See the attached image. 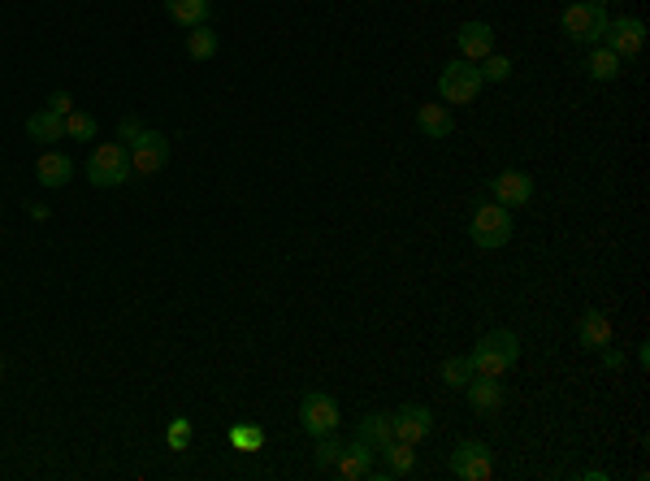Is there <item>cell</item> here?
I'll return each instance as SVG.
<instances>
[{"instance_id":"obj_10","label":"cell","mask_w":650,"mask_h":481,"mask_svg":"<svg viewBox=\"0 0 650 481\" xmlns=\"http://www.w3.org/2000/svg\"><path fill=\"white\" fill-rule=\"evenodd\" d=\"M490 195H494V204H503V208H525L533 200V178L525 169H499V174L490 178Z\"/></svg>"},{"instance_id":"obj_20","label":"cell","mask_w":650,"mask_h":481,"mask_svg":"<svg viewBox=\"0 0 650 481\" xmlns=\"http://www.w3.org/2000/svg\"><path fill=\"white\" fill-rule=\"evenodd\" d=\"M35 178L44 182V187H65V182L74 178V161L65 152H44L35 161Z\"/></svg>"},{"instance_id":"obj_21","label":"cell","mask_w":650,"mask_h":481,"mask_svg":"<svg viewBox=\"0 0 650 481\" xmlns=\"http://www.w3.org/2000/svg\"><path fill=\"white\" fill-rule=\"evenodd\" d=\"M165 13H169V22L191 31V26H204L213 18V0H165Z\"/></svg>"},{"instance_id":"obj_18","label":"cell","mask_w":650,"mask_h":481,"mask_svg":"<svg viewBox=\"0 0 650 481\" xmlns=\"http://www.w3.org/2000/svg\"><path fill=\"white\" fill-rule=\"evenodd\" d=\"M356 438L369 442L373 451H382L386 442H395V421H390V412H369V416H360Z\"/></svg>"},{"instance_id":"obj_19","label":"cell","mask_w":650,"mask_h":481,"mask_svg":"<svg viewBox=\"0 0 650 481\" xmlns=\"http://www.w3.org/2000/svg\"><path fill=\"white\" fill-rule=\"evenodd\" d=\"M416 126L425 130V139H451L455 117L447 104H421V109H416Z\"/></svg>"},{"instance_id":"obj_1","label":"cell","mask_w":650,"mask_h":481,"mask_svg":"<svg viewBox=\"0 0 650 481\" xmlns=\"http://www.w3.org/2000/svg\"><path fill=\"white\" fill-rule=\"evenodd\" d=\"M516 360H520V338L512 330L481 334V343L468 351V364H473V373H481V377H507L516 369Z\"/></svg>"},{"instance_id":"obj_32","label":"cell","mask_w":650,"mask_h":481,"mask_svg":"<svg viewBox=\"0 0 650 481\" xmlns=\"http://www.w3.org/2000/svg\"><path fill=\"white\" fill-rule=\"evenodd\" d=\"M26 213H31L35 221H44V217H48V208H44V204H35V200H31V204H26Z\"/></svg>"},{"instance_id":"obj_11","label":"cell","mask_w":650,"mask_h":481,"mask_svg":"<svg viewBox=\"0 0 650 481\" xmlns=\"http://www.w3.org/2000/svg\"><path fill=\"white\" fill-rule=\"evenodd\" d=\"M390 421H395V438L412 442V447H421V442L434 434V412H429L425 403H403L399 412H390Z\"/></svg>"},{"instance_id":"obj_13","label":"cell","mask_w":650,"mask_h":481,"mask_svg":"<svg viewBox=\"0 0 650 481\" xmlns=\"http://www.w3.org/2000/svg\"><path fill=\"white\" fill-rule=\"evenodd\" d=\"M464 395H468V408H473L477 416H494L503 408V382H499V377L473 373V382L464 386Z\"/></svg>"},{"instance_id":"obj_28","label":"cell","mask_w":650,"mask_h":481,"mask_svg":"<svg viewBox=\"0 0 650 481\" xmlns=\"http://www.w3.org/2000/svg\"><path fill=\"white\" fill-rule=\"evenodd\" d=\"M343 447H347V442H338L334 434H321V438H317V464H321V468H334L338 455H343Z\"/></svg>"},{"instance_id":"obj_14","label":"cell","mask_w":650,"mask_h":481,"mask_svg":"<svg viewBox=\"0 0 650 481\" xmlns=\"http://www.w3.org/2000/svg\"><path fill=\"white\" fill-rule=\"evenodd\" d=\"M455 44H460V57L464 61H486L490 52H494L490 22H464L460 31H455Z\"/></svg>"},{"instance_id":"obj_29","label":"cell","mask_w":650,"mask_h":481,"mask_svg":"<svg viewBox=\"0 0 650 481\" xmlns=\"http://www.w3.org/2000/svg\"><path fill=\"white\" fill-rule=\"evenodd\" d=\"M165 442L174 451H187L191 447V421H187V416H174V425L165 429Z\"/></svg>"},{"instance_id":"obj_6","label":"cell","mask_w":650,"mask_h":481,"mask_svg":"<svg viewBox=\"0 0 650 481\" xmlns=\"http://www.w3.org/2000/svg\"><path fill=\"white\" fill-rule=\"evenodd\" d=\"M126 152H130V174H139V178H156L169 165V139L161 130H148V126L126 143Z\"/></svg>"},{"instance_id":"obj_31","label":"cell","mask_w":650,"mask_h":481,"mask_svg":"<svg viewBox=\"0 0 650 481\" xmlns=\"http://www.w3.org/2000/svg\"><path fill=\"white\" fill-rule=\"evenodd\" d=\"M139 130H143V122H139V117H122V122H117V135H122L126 143H130V139H135V135H139Z\"/></svg>"},{"instance_id":"obj_3","label":"cell","mask_w":650,"mask_h":481,"mask_svg":"<svg viewBox=\"0 0 650 481\" xmlns=\"http://www.w3.org/2000/svg\"><path fill=\"white\" fill-rule=\"evenodd\" d=\"M87 178H91V187H122L130 178L126 143H96L87 156Z\"/></svg>"},{"instance_id":"obj_9","label":"cell","mask_w":650,"mask_h":481,"mask_svg":"<svg viewBox=\"0 0 650 481\" xmlns=\"http://www.w3.org/2000/svg\"><path fill=\"white\" fill-rule=\"evenodd\" d=\"M598 44L611 48L620 61H629V57H637V52L646 48V22L633 18V13H624V18L607 22V31H603V39H598Z\"/></svg>"},{"instance_id":"obj_7","label":"cell","mask_w":650,"mask_h":481,"mask_svg":"<svg viewBox=\"0 0 650 481\" xmlns=\"http://www.w3.org/2000/svg\"><path fill=\"white\" fill-rule=\"evenodd\" d=\"M447 464H451V477H460V481H486L494 473V455H490L486 442H477V438L455 442Z\"/></svg>"},{"instance_id":"obj_8","label":"cell","mask_w":650,"mask_h":481,"mask_svg":"<svg viewBox=\"0 0 650 481\" xmlns=\"http://www.w3.org/2000/svg\"><path fill=\"white\" fill-rule=\"evenodd\" d=\"M338 421H343V412H338V403L330 395H321V390H308V395L299 399V425H304L308 438L334 434Z\"/></svg>"},{"instance_id":"obj_12","label":"cell","mask_w":650,"mask_h":481,"mask_svg":"<svg viewBox=\"0 0 650 481\" xmlns=\"http://www.w3.org/2000/svg\"><path fill=\"white\" fill-rule=\"evenodd\" d=\"M373 447H369V442H360V438H351L347 442V447H343V455H338V477H347V481H373Z\"/></svg>"},{"instance_id":"obj_15","label":"cell","mask_w":650,"mask_h":481,"mask_svg":"<svg viewBox=\"0 0 650 481\" xmlns=\"http://www.w3.org/2000/svg\"><path fill=\"white\" fill-rule=\"evenodd\" d=\"M416 473V447L412 442H386L382 447V468H373V477H412Z\"/></svg>"},{"instance_id":"obj_17","label":"cell","mask_w":650,"mask_h":481,"mask_svg":"<svg viewBox=\"0 0 650 481\" xmlns=\"http://www.w3.org/2000/svg\"><path fill=\"white\" fill-rule=\"evenodd\" d=\"M26 135H31L35 143H44V148H52V143L65 139V117L52 113V109H39L26 117Z\"/></svg>"},{"instance_id":"obj_16","label":"cell","mask_w":650,"mask_h":481,"mask_svg":"<svg viewBox=\"0 0 650 481\" xmlns=\"http://www.w3.org/2000/svg\"><path fill=\"white\" fill-rule=\"evenodd\" d=\"M577 343H581L585 351H603V347H611V321H607V312H598V308L581 312V321H577Z\"/></svg>"},{"instance_id":"obj_33","label":"cell","mask_w":650,"mask_h":481,"mask_svg":"<svg viewBox=\"0 0 650 481\" xmlns=\"http://www.w3.org/2000/svg\"><path fill=\"white\" fill-rule=\"evenodd\" d=\"M0 377H5V360H0Z\"/></svg>"},{"instance_id":"obj_5","label":"cell","mask_w":650,"mask_h":481,"mask_svg":"<svg viewBox=\"0 0 650 481\" xmlns=\"http://www.w3.org/2000/svg\"><path fill=\"white\" fill-rule=\"evenodd\" d=\"M481 70H477V61H447L442 65V74H438V96L447 100V104H473L481 96Z\"/></svg>"},{"instance_id":"obj_2","label":"cell","mask_w":650,"mask_h":481,"mask_svg":"<svg viewBox=\"0 0 650 481\" xmlns=\"http://www.w3.org/2000/svg\"><path fill=\"white\" fill-rule=\"evenodd\" d=\"M512 208H503V204H486L481 200L477 204V213H473V221H468V234H473V243L477 247H486V252H499V247H507L512 243Z\"/></svg>"},{"instance_id":"obj_24","label":"cell","mask_w":650,"mask_h":481,"mask_svg":"<svg viewBox=\"0 0 650 481\" xmlns=\"http://www.w3.org/2000/svg\"><path fill=\"white\" fill-rule=\"evenodd\" d=\"M65 139H78V143L100 139V122L91 113H83V109H70L65 113Z\"/></svg>"},{"instance_id":"obj_23","label":"cell","mask_w":650,"mask_h":481,"mask_svg":"<svg viewBox=\"0 0 650 481\" xmlns=\"http://www.w3.org/2000/svg\"><path fill=\"white\" fill-rule=\"evenodd\" d=\"M187 52H191V61H213L217 57V35H213V26H191L187 31Z\"/></svg>"},{"instance_id":"obj_30","label":"cell","mask_w":650,"mask_h":481,"mask_svg":"<svg viewBox=\"0 0 650 481\" xmlns=\"http://www.w3.org/2000/svg\"><path fill=\"white\" fill-rule=\"evenodd\" d=\"M48 109H52V113H61V117H65V113H70V109H74V100H70V91H52V96H48Z\"/></svg>"},{"instance_id":"obj_26","label":"cell","mask_w":650,"mask_h":481,"mask_svg":"<svg viewBox=\"0 0 650 481\" xmlns=\"http://www.w3.org/2000/svg\"><path fill=\"white\" fill-rule=\"evenodd\" d=\"M477 70H481V83H507V78H512V57L490 52L486 61H477Z\"/></svg>"},{"instance_id":"obj_27","label":"cell","mask_w":650,"mask_h":481,"mask_svg":"<svg viewBox=\"0 0 650 481\" xmlns=\"http://www.w3.org/2000/svg\"><path fill=\"white\" fill-rule=\"evenodd\" d=\"M230 447L234 451H260L265 447V429L260 425H234L230 429Z\"/></svg>"},{"instance_id":"obj_22","label":"cell","mask_w":650,"mask_h":481,"mask_svg":"<svg viewBox=\"0 0 650 481\" xmlns=\"http://www.w3.org/2000/svg\"><path fill=\"white\" fill-rule=\"evenodd\" d=\"M620 70H624V61L616 57V52L603 48V44H590V57H585V74H590L594 83H611V78H620Z\"/></svg>"},{"instance_id":"obj_25","label":"cell","mask_w":650,"mask_h":481,"mask_svg":"<svg viewBox=\"0 0 650 481\" xmlns=\"http://www.w3.org/2000/svg\"><path fill=\"white\" fill-rule=\"evenodd\" d=\"M442 382H447L451 390H464L468 382H473V364H468V356H451L447 364H442Z\"/></svg>"},{"instance_id":"obj_4","label":"cell","mask_w":650,"mask_h":481,"mask_svg":"<svg viewBox=\"0 0 650 481\" xmlns=\"http://www.w3.org/2000/svg\"><path fill=\"white\" fill-rule=\"evenodd\" d=\"M607 9H603V0H577V5H568L564 9V35L572 39V44H598L607 31Z\"/></svg>"}]
</instances>
